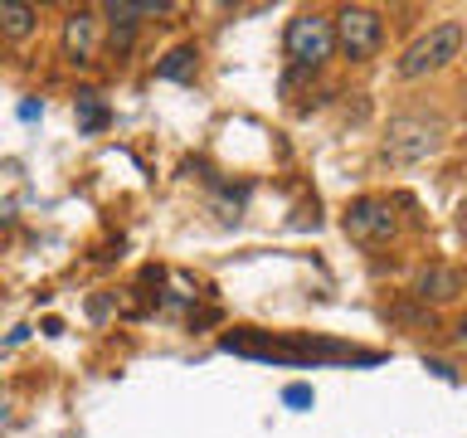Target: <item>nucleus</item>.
Here are the masks:
<instances>
[{
  "instance_id": "obj_6",
  "label": "nucleus",
  "mask_w": 467,
  "mask_h": 438,
  "mask_svg": "<svg viewBox=\"0 0 467 438\" xmlns=\"http://www.w3.org/2000/svg\"><path fill=\"white\" fill-rule=\"evenodd\" d=\"M102 10H73L64 20V58L68 64H93L98 58V35H102Z\"/></svg>"
},
{
  "instance_id": "obj_11",
  "label": "nucleus",
  "mask_w": 467,
  "mask_h": 438,
  "mask_svg": "<svg viewBox=\"0 0 467 438\" xmlns=\"http://www.w3.org/2000/svg\"><path fill=\"white\" fill-rule=\"evenodd\" d=\"M283 404L306 409V404H312V385H287V390H283Z\"/></svg>"
},
{
  "instance_id": "obj_12",
  "label": "nucleus",
  "mask_w": 467,
  "mask_h": 438,
  "mask_svg": "<svg viewBox=\"0 0 467 438\" xmlns=\"http://www.w3.org/2000/svg\"><path fill=\"white\" fill-rule=\"evenodd\" d=\"M452 336H458V341L467 346V317H458V327H452Z\"/></svg>"
},
{
  "instance_id": "obj_3",
  "label": "nucleus",
  "mask_w": 467,
  "mask_h": 438,
  "mask_svg": "<svg viewBox=\"0 0 467 438\" xmlns=\"http://www.w3.org/2000/svg\"><path fill=\"white\" fill-rule=\"evenodd\" d=\"M283 49L297 68H321L336 49V20L321 10H302L287 20V35H283Z\"/></svg>"
},
{
  "instance_id": "obj_9",
  "label": "nucleus",
  "mask_w": 467,
  "mask_h": 438,
  "mask_svg": "<svg viewBox=\"0 0 467 438\" xmlns=\"http://www.w3.org/2000/svg\"><path fill=\"white\" fill-rule=\"evenodd\" d=\"M195 44H175V49L156 64V78H166V83H185V78H195Z\"/></svg>"
},
{
  "instance_id": "obj_4",
  "label": "nucleus",
  "mask_w": 467,
  "mask_h": 438,
  "mask_svg": "<svg viewBox=\"0 0 467 438\" xmlns=\"http://www.w3.org/2000/svg\"><path fill=\"white\" fill-rule=\"evenodd\" d=\"M336 20V49H346V58H370L385 44V20L370 5H346L331 15Z\"/></svg>"
},
{
  "instance_id": "obj_7",
  "label": "nucleus",
  "mask_w": 467,
  "mask_h": 438,
  "mask_svg": "<svg viewBox=\"0 0 467 438\" xmlns=\"http://www.w3.org/2000/svg\"><path fill=\"white\" fill-rule=\"evenodd\" d=\"M414 292H419V302H452V297H462L467 292V277H462V268H448V263H433V268H423L419 273V283H414Z\"/></svg>"
},
{
  "instance_id": "obj_2",
  "label": "nucleus",
  "mask_w": 467,
  "mask_h": 438,
  "mask_svg": "<svg viewBox=\"0 0 467 438\" xmlns=\"http://www.w3.org/2000/svg\"><path fill=\"white\" fill-rule=\"evenodd\" d=\"M443 151V122L438 117H394L385 127V141H379V156L389 166H419Z\"/></svg>"
},
{
  "instance_id": "obj_10",
  "label": "nucleus",
  "mask_w": 467,
  "mask_h": 438,
  "mask_svg": "<svg viewBox=\"0 0 467 438\" xmlns=\"http://www.w3.org/2000/svg\"><path fill=\"white\" fill-rule=\"evenodd\" d=\"M73 112H78V131H88V137L108 127V108H102V98L93 93V88H83V93H78V102H73Z\"/></svg>"
},
{
  "instance_id": "obj_13",
  "label": "nucleus",
  "mask_w": 467,
  "mask_h": 438,
  "mask_svg": "<svg viewBox=\"0 0 467 438\" xmlns=\"http://www.w3.org/2000/svg\"><path fill=\"white\" fill-rule=\"evenodd\" d=\"M458 224H462V239H467V204H462V219H458Z\"/></svg>"
},
{
  "instance_id": "obj_5",
  "label": "nucleus",
  "mask_w": 467,
  "mask_h": 438,
  "mask_svg": "<svg viewBox=\"0 0 467 438\" xmlns=\"http://www.w3.org/2000/svg\"><path fill=\"white\" fill-rule=\"evenodd\" d=\"M346 234L356 244H385L389 234H394V210H389V200H375V195H365V200H356L346 210Z\"/></svg>"
},
{
  "instance_id": "obj_1",
  "label": "nucleus",
  "mask_w": 467,
  "mask_h": 438,
  "mask_svg": "<svg viewBox=\"0 0 467 438\" xmlns=\"http://www.w3.org/2000/svg\"><path fill=\"white\" fill-rule=\"evenodd\" d=\"M462 44H467V25L462 20H438L433 29H423V35L409 44L394 68H400V78H423V73L448 68L452 58L462 54Z\"/></svg>"
},
{
  "instance_id": "obj_8",
  "label": "nucleus",
  "mask_w": 467,
  "mask_h": 438,
  "mask_svg": "<svg viewBox=\"0 0 467 438\" xmlns=\"http://www.w3.org/2000/svg\"><path fill=\"white\" fill-rule=\"evenodd\" d=\"M39 25V10L35 5H20V0H0V35L5 39H29Z\"/></svg>"
}]
</instances>
